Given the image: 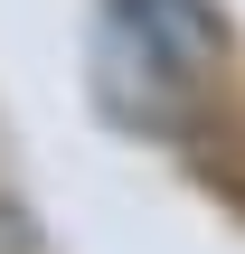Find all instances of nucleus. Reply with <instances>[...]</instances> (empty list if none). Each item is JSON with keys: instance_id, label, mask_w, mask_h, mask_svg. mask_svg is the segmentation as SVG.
I'll list each match as a JSON object with an SVG mask.
<instances>
[{"instance_id": "1", "label": "nucleus", "mask_w": 245, "mask_h": 254, "mask_svg": "<svg viewBox=\"0 0 245 254\" xmlns=\"http://www.w3.org/2000/svg\"><path fill=\"white\" fill-rule=\"evenodd\" d=\"M94 94L123 113V123H179V66L151 47V28L132 19V9H113L104 19V38H94Z\"/></svg>"}, {"instance_id": "2", "label": "nucleus", "mask_w": 245, "mask_h": 254, "mask_svg": "<svg viewBox=\"0 0 245 254\" xmlns=\"http://www.w3.org/2000/svg\"><path fill=\"white\" fill-rule=\"evenodd\" d=\"M123 9H132V19L151 28V47H161V57H170L179 75H198V66L217 57V19H208L198 0H123Z\"/></svg>"}]
</instances>
